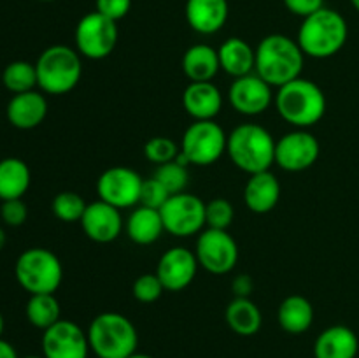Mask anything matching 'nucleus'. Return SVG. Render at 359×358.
<instances>
[{
    "label": "nucleus",
    "instance_id": "nucleus-1",
    "mask_svg": "<svg viewBox=\"0 0 359 358\" xmlns=\"http://www.w3.org/2000/svg\"><path fill=\"white\" fill-rule=\"evenodd\" d=\"M304 62L300 44L284 34L266 35L256 46L255 72L272 88H280L300 77Z\"/></svg>",
    "mask_w": 359,
    "mask_h": 358
},
{
    "label": "nucleus",
    "instance_id": "nucleus-2",
    "mask_svg": "<svg viewBox=\"0 0 359 358\" xmlns=\"http://www.w3.org/2000/svg\"><path fill=\"white\" fill-rule=\"evenodd\" d=\"M349 28L346 18L335 9L323 7L304 18L298 28L297 42L305 56L325 60L335 56L346 46Z\"/></svg>",
    "mask_w": 359,
    "mask_h": 358
},
{
    "label": "nucleus",
    "instance_id": "nucleus-3",
    "mask_svg": "<svg viewBox=\"0 0 359 358\" xmlns=\"http://www.w3.org/2000/svg\"><path fill=\"white\" fill-rule=\"evenodd\" d=\"M276 144L272 133L256 123L235 126L226 140V153L233 165L251 174L270 171L276 164Z\"/></svg>",
    "mask_w": 359,
    "mask_h": 358
},
{
    "label": "nucleus",
    "instance_id": "nucleus-4",
    "mask_svg": "<svg viewBox=\"0 0 359 358\" xmlns=\"http://www.w3.org/2000/svg\"><path fill=\"white\" fill-rule=\"evenodd\" d=\"M277 112L294 128H309L323 119L326 97L321 86L305 77H297L279 88L273 98Z\"/></svg>",
    "mask_w": 359,
    "mask_h": 358
},
{
    "label": "nucleus",
    "instance_id": "nucleus-5",
    "mask_svg": "<svg viewBox=\"0 0 359 358\" xmlns=\"http://www.w3.org/2000/svg\"><path fill=\"white\" fill-rule=\"evenodd\" d=\"M90 350L98 358H128L139 346L135 325L119 312H100L86 330Z\"/></svg>",
    "mask_w": 359,
    "mask_h": 358
},
{
    "label": "nucleus",
    "instance_id": "nucleus-6",
    "mask_svg": "<svg viewBox=\"0 0 359 358\" xmlns=\"http://www.w3.org/2000/svg\"><path fill=\"white\" fill-rule=\"evenodd\" d=\"M37 86L48 95H65L79 84L83 62L77 49L63 44L49 46L35 63Z\"/></svg>",
    "mask_w": 359,
    "mask_h": 358
},
{
    "label": "nucleus",
    "instance_id": "nucleus-7",
    "mask_svg": "<svg viewBox=\"0 0 359 358\" xmlns=\"http://www.w3.org/2000/svg\"><path fill=\"white\" fill-rule=\"evenodd\" d=\"M14 276L30 295L55 293L62 284L63 267L58 256L49 249L30 248L18 256Z\"/></svg>",
    "mask_w": 359,
    "mask_h": 358
},
{
    "label": "nucleus",
    "instance_id": "nucleus-8",
    "mask_svg": "<svg viewBox=\"0 0 359 358\" xmlns=\"http://www.w3.org/2000/svg\"><path fill=\"white\" fill-rule=\"evenodd\" d=\"M226 132L214 119L193 121L182 135L177 160L186 167L212 165L223 157V153H226Z\"/></svg>",
    "mask_w": 359,
    "mask_h": 358
},
{
    "label": "nucleus",
    "instance_id": "nucleus-9",
    "mask_svg": "<svg viewBox=\"0 0 359 358\" xmlns=\"http://www.w3.org/2000/svg\"><path fill=\"white\" fill-rule=\"evenodd\" d=\"M118 21L109 20L98 11L88 13L77 21L76 49L88 60H104L114 51L118 44Z\"/></svg>",
    "mask_w": 359,
    "mask_h": 358
},
{
    "label": "nucleus",
    "instance_id": "nucleus-10",
    "mask_svg": "<svg viewBox=\"0 0 359 358\" xmlns=\"http://www.w3.org/2000/svg\"><path fill=\"white\" fill-rule=\"evenodd\" d=\"M165 232L174 237H191L205 227V202L191 193H175L160 209Z\"/></svg>",
    "mask_w": 359,
    "mask_h": 358
},
{
    "label": "nucleus",
    "instance_id": "nucleus-11",
    "mask_svg": "<svg viewBox=\"0 0 359 358\" xmlns=\"http://www.w3.org/2000/svg\"><path fill=\"white\" fill-rule=\"evenodd\" d=\"M195 255L203 270L214 276H223L237 265L238 246L228 230L205 228L196 239Z\"/></svg>",
    "mask_w": 359,
    "mask_h": 358
},
{
    "label": "nucleus",
    "instance_id": "nucleus-12",
    "mask_svg": "<svg viewBox=\"0 0 359 358\" xmlns=\"http://www.w3.org/2000/svg\"><path fill=\"white\" fill-rule=\"evenodd\" d=\"M144 179L137 171L123 165L107 168L97 179L98 199L118 209H128L139 204Z\"/></svg>",
    "mask_w": 359,
    "mask_h": 358
},
{
    "label": "nucleus",
    "instance_id": "nucleus-13",
    "mask_svg": "<svg viewBox=\"0 0 359 358\" xmlns=\"http://www.w3.org/2000/svg\"><path fill=\"white\" fill-rule=\"evenodd\" d=\"M321 146L307 128L287 132L276 144V164L283 171L304 172L318 161Z\"/></svg>",
    "mask_w": 359,
    "mask_h": 358
},
{
    "label": "nucleus",
    "instance_id": "nucleus-14",
    "mask_svg": "<svg viewBox=\"0 0 359 358\" xmlns=\"http://www.w3.org/2000/svg\"><path fill=\"white\" fill-rule=\"evenodd\" d=\"M88 333L70 319H60L42 333L44 358H88Z\"/></svg>",
    "mask_w": 359,
    "mask_h": 358
},
{
    "label": "nucleus",
    "instance_id": "nucleus-15",
    "mask_svg": "<svg viewBox=\"0 0 359 358\" xmlns=\"http://www.w3.org/2000/svg\"><path fill=\"white\" fill-rule=\"evenodd\" d=\"M273 98L276 95L272 93V86L256 72L235 77L228 90L230 105L244 116L263 114L272 105Z\"/></svg>",
    "mask_w": 359,
    "mask_h": 358
},
{
    "label": "nucleus",
    "instance_id": "nucleus-16",
    "mask_svg": "<svg viewBox=\"0 0 359 358\" xmlns=\"http://www.w3.org/2000/svg\"><path fill=\"white\" fill-rule=\"evenodd\" d=\"M198 267L195 251L182 246H174L161 255L156 276L160 277L167 291H182L195 281Z\"/></svg>",
    "mask_w": 359,
    "mask_h": 358
},
{
    "label": "nucleus",
    "instance_id": "nucleus-17",
    "mask_svg": "<svg viewBox=\"0 0 359 358\" xmlns=\"http://www.w3.org/2000/svg\"><path fill=\"white\" fill-rule=\"evenodd\" d=\"M79 223L88 239L98 242V244H109V242L116 241L125 227L121 209L100 199L88 204Z\"/></svg>",
    "mask_w": 359,
    "mask_h": 358
},
{
    "label": "nucleus",
    "instance_id": "nucleus-18",
    "mask_svg": "<svg viewBox=\"0 0 359 358\" xmlns=\"http://www.w3.org/2000/svg\"><path fill=\"white\" fill-rule=\"evenodd\" d=\"M186 21L196 34L212 35L226 25L228 0H186Z\"/></svg>",
    "mask_w": 359,
    "mask_h": 358
},
{
    "label": "nucleus",
    "instance_id": "nucleus-19",
    "mask_svg": "<svg viewBox=\"0 0 359 358\" xmlns=\"http://www.w3.org/2000/svg\"><path fill=\"white\" fill-rule=\"evenodd\" d=\"M182 105L195 121H207L221 112L223 95L212 81L189 83L182 93Z\"/></svg>",
    "mask_w": 359,
    "mask_h": 358
},
{
    "label": "nucleus",
    "instance_id": "nucleus-20",
    "mask_svg": "<svg viewBox=\"0 0 359 358\" xmlns=\"http://www.w3.org/2000/svg\"><path fill=\"white\" fill-rule=\"evenodd\" d=\"M7 119L14 128L32 130L41 125L48 116V100L41 91H25L14 95L6 109Z\"/></svg>",
    "mask_w": 359,
    "mask_h": 358
},
{
    "label": "nucleus",
    "instance_id": "nucleus-21",
    "mask_svg": "<svg viewBox=\"0 0 359 358\" xmlns=\"http://www.w3.org/2000/svg\"><path fill=\"white\" fill-rule=\"evenodd\" d=\"M280 185L276 174L270 171L249 175L244 188V202L249 211L256 214H266L279 204Z\"/></svg>",
    "mask_w": 359,
    "mask_h": 358
},
{
    "label": "nucleus",
    "instance_id": "nucleus-22",
    "mask_svg": "<svg viewBox=\"0 0 359 358\" xmlns=\"http://www.w3.org/2000/svg\"><path fill=\"white\" fill-rule=\"evenodd\" d=\"M358 351L356 332L346 325L328 326L314 343V358H356Z\"/></svg>",
    "mask_w": 359,
    "mask_h": 358
},
{
    "label": "nucleus",
    "instance_id": "nucleus-23",
    "mask_svg": "<svg viewBox=\"0 0 359 358\" xmlns=\"http://www.w3.org/2000/svg\"><path fill=\"white\" fill-rule=\"evenodd\" d=\"M219 65L228 76L242 77L255 72L256 49L241 37H228L217 49Z\"/></svg>",
    "mask_w": 359,
    "mask_h": 358
},
{
    "label": "nucleus",
    "instance_id": "nucleus-24",
    "mask_svg": "<svg viewBox=\"0 0 359 358\" xmlns=\"http://www.w3.org/2000/svg\"><path fill=\"white\" fill-rule=\"evenodd\" d=\"M126 235L139 246H149L156 242L165 232L163 220L158 209L151 207H135L125 221Z\"/></svg>",
    "mask_w": 359,
    "mask_h": 358
},
{
    "label": "nucleus",
    "instance_id": "nucleus-25",
    "mask_svg": "<svg viewBox=\"0 0 359 358\" xmlns=\"http://www.w3.org/2000/svg\"><path fill=\"white\" fill-rule=\"evenodd\" d=\"M181 67L184 76L191 83L198 81H212L216 74L219 72V55L217 49L209 44H195L186 49L182 55Z\"/></svg>",
    "mask_w": 359,
    "mask_h": 358
},
{
    "label": "nucleus",
    "instance_id": "nucleus-26",
    "mask_svg": "<svg viewBox=\"0 0 359 358\" xmlns=\"http://www.w3.org/2000/svg\"><path fill=\"white\" fill-rule=\"evenodd\" d=\"M277 319L284 332L300 336L307 332L314 323V307L304 295H290L280 302Z\"/></svg>",
    "mask_w": 359,
    "mask_h": 358
},
{
    "label": "nucleus",
    "instance_id": "nucleus-27",
    "mask_svg": "<svg viewBox=\"0 0 359 358\" xmlns=\"http://www.w3.org/2000/svg\"><path fill=\"white\" fill-rule=\"evenodd\" d=\"M32 183L28 165L20 158H4L0 160V200L23 199Z\"/></svg>",
    "mask_w": 359,
    "mask_h": 358
},
{
    "label": "nucleus",
    "instance_id": "nucleus-28",
    "mask_svg": "<svg viewBox=\"0 0 359 358\" xmlns=\"http://www.w3.org/2000/svg\"><path fill=\"white\" fill-rule=\"evenodd\" d=\"M226 323L237 336L251 337L262 329V311L249 297H235L226 307Z\"/></svg>",
    "mask_w": 359,
    "mask_h": 358
},
{
    "label": "nucleus",
    "instance_id": "nucleus-29",
    "mask_svg": "<svg viewBox=\"0 0 359 358\" xmlns=\"http://www.w3.org/2000/svg\"><path fill=\"white\" fill-rule=\"evenodd\" d=\"M25 312H27V319L30 321V325L39 330H48L49 326L62 319L60 318L62 309H60V302L55 293L30 295Z\"/></svg>",
    "mask_w": 359,
    "mask_h": 358
},
{
    "label": "nucleus",
    "instance_id": "nucleus-30",
    "mask_svg": "<svg viewBox=\"0 0 359 358\" xmlns=\"http://www.w3.org/2000/svg\"><path fill=\"white\" fill-rule=\"evenodd\" d=\"M2 83L14 95L32 91L37 86V70H35V65L30 62H25V60L11 62L4 69Z\"/></svg>",
    "mask_w": 359,
    "mask_h": 358
},
{
    "label": "nucleus",
    "instance_id": "nucleus-31",
    "mask_svg": "<svg viewBox=\"0 0 359 358\" xmlns=\"http://www.w3.org/2000/svg\"><path fill=\"white\" fill-rule=\"evenodd\" d=\"M86 200L76 192H60L53 199L51 209L60 221L65 223H76L81 221L84 211H86Z\"/></svg>",
    "mask_w": 359,
    "mask_h": 358
},
{
    "label": "nucleus",
    "instance_id": "nucleus-32",
    "mask_svg": "<svg viewBox=\"0 0 359 358\" xmlns=\"http://www.w3.org/2000/svg\"><path fill=\"white\" fill-rule=\"evenodd\" d=\"M153 178H156L158 181L170 192V195L184 192L189 181L188 167L182 165L177 158L172 161H167V164L163 165H158Z\"/></svg>",
    "mask_w": 359,
    "mask_h": 358
},
{
    "label": "nucleus",
    "instance_id": "nucleus-33",
    "mask_svg": "<svg viewBox=\"0 0 359 358\" xmlns=\"http://www.w3.org/2000/svg\"><path fill=\"white\" fill-rule=\"evenodd\" d=\"M179 151H181V147L177 146V142H175L174 139H170V137L163 135L151 137L146 142V146H144V154H146V158L151 164L156 165H163L167 164V161L175 160Z\"/></svg>",
    "mask_w": 359,
    "mask_h": 358
},
{
    "label": "nucleus",
    "instance_id": "nucleus-34",
    "mask_svg": "<svg viewBox=\"0 0 359 358\" xmlns=\"http://www.w3.org/2000/svg\"><path fill=\"white\" fill-rule=\"evenodd\" d=\"M235 209L230 200L226 199H212L205 204V225L207 228H216V230H228L233 223Z\"/></svg>",
    "mask_w": 359,
    "mask_h": 358
},
{
    "label": "nucleus",
    "instance_id": "nucleus-35",
    "mask_svg": "<svg viewBox=\"0 0 359 358\" xmlns=\"http://www.w3.org/2000/svg\"><path fill=\"white\" fill-rule=\"evenodd\" d=\"M163 291L165 286L160 281V277L156 276V272L142 274V276H139L133 281L132 293L135 300L142 302V304H153V302H156L161 297Z\"/></svg>",
    "mask_w": 359,
    "mask_h": 358
},
{
    "label": "nucleus",
    "instance_id": "nucleus-36",
    "mask_svg": "<svg viewBox=\"0 0 359 358\" xmlns=\"http://www.w3.org/2000/svg\"><path fill=\"white\" fill-rule=\"evenodd\" d=\"M168 199H170V192L156 178L144 179L139 200L140 206L160 211Z\"/></svg>",
    "mask_w": 359,
    "mask_h": 358
},
{
    "label": "nucleus",
    "instance_id": "nucleus-37",
    "mask_svg": "<svg viewBox=\"0 0 359 358\" xmlns=\"http://www.w3.org/2000/svg\"><path fill=\"white\" fill-rule=\"evenodd\" d=\"M0 218L9 227H21L28 218V207L23 199L4 200L0 207Z\"/></svg>",
    "mask_w": 359,
    "mask_h": 358
},
{
    "label": "nucleus",
    "instance_id": "nucleus-38",
    "mask_svg": "<svg viewBox=\"0 0 359 358\" xmlns=\"http://www.w3.org/2000/svg\"><path fill=\"white\" fill-rule=\"evenodd\" d=\"M95 11L107 16L109 20L119 21L132 9V0H95Z\"/></svg>",
    "mask_w": 359,
    "mask_h": 358
},
{
    "label": "nucleus",
    "instance_id": "nucleus-39",
    "mask_svg": "<svg viewBox=\"0 0 359 358\" xmlns=\"http://www.w3.org/2000/svg\"><path fill=\"white\" fill-rule=\"evenodd\" d=\"M284 6L291 14H297L300 18H307L311 14L318 13L325 7V0H284Z\"/></svg>",
    "mask_w": 359,
    "mask_h": 358
},
{
    "label": "nucleus",
    "instance_id": "nucleus-40",
    "mask_svg": "<svg viewBox=\"0 0 359 358\" xmlns=\"http://www.w3.org/2000/svg\"><path fill=\"white\" fill-rule=\"evenodd\" d=\"M231 290H233L235 297H249L252 291V279L248 274H241L231 283Z\"/></svg>",
    "mask_w": 359,
    "mask_h": 358
},
{
    "label": "nucleus",
    "instance_id": "nucleus-41",
    "mask_svg": "<svg viewBox=\"0 0 359 358\" xmlns=\"http://www.w3.org/2000/svg\"><path fill=\"white\" fill-rule=\"evenodd\" d=\"M0 358H18V353L13 344L4 339H0Z\"/></svg>",
    "mask_w": 359,
    "mask_h": 358
},
{
    "label": "nucleus",
    "instance_id": "nucleus-42",
    "mask_svg": "<svg viewBox=\"0 0 359 358\" xmlns=\"http://www.w3.org/2000/svg\"><path fill=\"white\" fill-rule=\"evenodd\" d=\"M7 242V235H6V230L4 228H0V251L4 249V246H6Z\"/></svg>",
    "mask_w": 359,
    "mask_h": 358
},
{
    "label": "nucleus",
    "instance_id": "nucleus-43",
    "mask_svg": "<svg viewBox=\"0 0 359 358\" xmlns=\"http://www.w3.org/2000/svg\"><path fill=\"white\" fill-rule=\"evenodd\" d=\"M4 329H6V321H4V316H2V312H0V339H2Z\"/></svg>",
    "mask_w": 359,
    "mask_h": 358
},
{
    "label": "nucleus",
    "instance_id": "nucleus-44",
    "mask_svg": "<svg viewBox=\"0 0 359 358\" xmlns=\"http://www.w3.org/2000/svg\"><path fill=\"white\" fill-rule=\"evenodd\" d=\"M128 358H153V357H149V354H146V353H133L132 357H128Z\"/></svg>",
    "mask_w": 359,
    "mask_h": 358
},
{
    "label": "nucleus",
    "instance_id": "nucleus-45",
    "mask_svg": "<svg viewBox=\"0 0 359 358\" xmlns=\"http://www.w3.org/2000/svg\"><path fill=\"white\" fill-rule=\"evenodd\" d=\"M351 4H353L354 9H356L358 13H359V0H351Z\"/></svg>",
    "mask_w": 359,
    "mask_h": 358
},
{
    "label": "nucleus",
    "instance_id": "nucleus-46",
    "mask_svg": "<svg viewBox=\"0 0 359 358\" xmlns=\"http://www.w3.org/2000/svg\"><path fill=\"white\" fill-rule=\"evenodd\" d=\"M41 2H56V0H41Z\"/></svg>",
    "mask_w": 359,
    "mask_h": 358
},
{
    "label": "nucleus",
    "instance_id": "nucleus-47",
    "mask_svg": "<svg viewBox=\"0 0 359 358\" xmlns=\"http://www.w3.org/2000/svg\"><path fill=\"white\" fill-rule=\"evenodd\" d=\"M25 358H44V357H25Z\"/></svg>",
    "mask_w": 359,
    "mask_h": 358
}]
</instances>
